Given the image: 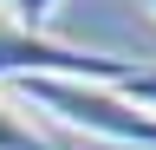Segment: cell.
Instances as JSON below:
<instances>
[{"label":"cell","mask_w":156,"mask_h":150,"mask_svg":"<svg viewBox=\"0 0 156 150\" xmlns=\"http://www.w3.org/2000/svg\"><path fill=\"white\" fill-rule=\"evenodd\" d=\"M13 104H33V111H46L58 124L85 130V137H104V144L156 150V118L136 111L117 85H91V79H20Z\"/></svg>","instance_id":"obj_1"},{"label":"cell","mask_w":156,"mask_h":150,"mask_svg":"<svg viewBox=\"0 0 156 150\" xmlns=\"http://www.w3.org/2000/svg\"><path fill=\"white\" fill-rule=\"evenodd\" d=\"M150 13H156V0H150Z\"/></svg>","instance_id":"obj_6"},{"label":"cell","mask_w":156,"mask_h":150,"mask_svg":"<svg viewBox=\"0 0 156 150\" xmlns=\"http://www.w3.org/2000/svg\"><path fill=\"white\" fill-rule=\"evenodd\" d=\"M117 91H124L136 111H150V118H156V65H130L124 79H117Z\"/></svg>","instance_id":"obj_4"},{"label":"cell","mask_w":156,"mask_h":150,"mask_svg":"<svg viewBox=\"0 0 156 150\" xmlns=\"http://www.w3.org/2000/svg\"><path fill=\"white\" fill-rule=\"evenodd\" d=\"M0 150H52V137H46L13 98H0Z\"/></svg>","instance_id":"obj_3"},{"label":"cell","mask_w":156,"mask_h":150,"mask_svg":"<svg viewBox=\"0 0 156 150\" xmlns=\"http://www.w3.org/2000/svg\"><path fill=\"white\" fill-rule=\"evenodd\" d=\"M52 7H58V0H7V20H20V26H33V33H46V20H52Z\"/></svg>","instance_id":"obj_5"},{"label":"cell","mask_w":156,"mask_h":150,"mask_svg":"<svg viewBox=\"0 0 156 150\" xmlns=\"http://www.w3.org/2000/svg\"><path fill=\"white\" fill-rule=\"evenodd\" d=\"M124 59L111 52H85V46H65L52 33H33L0 13V79L20 85V79H91V85H117L124 79Z\"/></svg>","instance_id":"obj_2"}]
</instances>
